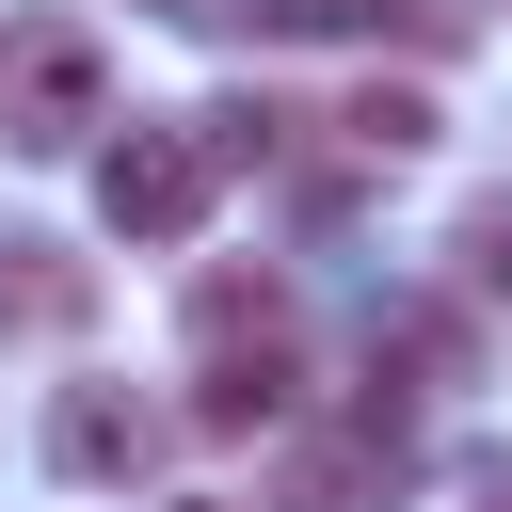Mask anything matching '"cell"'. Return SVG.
<instances>
[{"label": "cell", "mask_w": 512, "mask_h": 512, "mask_svg": "<svg viewBox=\"0 0 512 512\" xmlns=\"http://www.w3.org/2000/svg\"><path fill=\"white\" fill-rule=\"evenodd\" d=\"M48 464H64V480H144V464H160V416L112 400V384H64V400H48Z\"/></svg>", "instance_id": "cell-5"}, {"label": "cell", "mask_w": 512, "mask_h": 512, "mask_svg": "<svg viewBox=\"0 0 512 512\" xmlns=\"http://www.w3.org/2000/svg\"><path fill=\"white\" fill-rule=\"evenodd\" d=\"M336 128H352V160H416V144H432V96H416V80H368Z\"/></svg>", "instance_id": "cell-8"}, {"label": "cell", "mask_w": 512, "mask_h": 512, "mask_svg": "<svg viewBox=\"0 0 512 512\" xmlns=\"http://www.w3.org/2000/svg\"><path fill=\"white\" fill-rule=\"evenodd\" d=\"M288 416H304L288 336H224V352H208V384H192V432H208V448H240V432H288Z\"/></svg>", "instance_id": "cell-4"}, {"label": "cell", "mask_w": 512, "mask_h": 512, "mask_svg": "<svg viewBox=\"0 0 512 512\" xmlns=\"http://www.w3.org/2000/svg\"><path fill=\"white\" fill-rule=\"evenodd\" d=\"M208 192H224V144H208V128H128V144L96 160V224H112V240H192Z\"/></svg>", "instance_id": "cell-2"}, {"label": "cell", "mask_w": 512, "mask_h": 512, "mask_svg": "<svg viewBox=\"0 0 512 512\" xmlns=\"http://www.w3.org/2000/svg\"><path fill=\"white\" fill-rule=\"evenodd\" d=\"M400 496V400L368 384L336 432H288L272 448V512H384Z\"/></svg>", "instance_id": "cell-3"}, {"label": "cell", "mask_w": 512, "mask_h": 512, "mask_svg": "<svg viewBox=\"0 0 512 512\" xmlns=\"http://www.w3.org/2000/svg\"><path fill=\"white\" fill-rule=\"evenodd\" d=\"M272 32L336 48V32H416V48H464V0H256Z\"/></svg>", "instance_id": "cell-7"}, {"label": "cell", "mask_w": 512, "mask_h": 512, "mask_svg": "<svg viewBox=\"0 0 512 512\" xmlns=\"http://www.w3.org/2000/svg\"><path fill=\"white\" fill-rule=\"evenodd\" d=\"M96 320V272L64 240H0V336H80Z\"/></svg>", "instance_id": "cell-6"}, {"label": "cell", "mask_w": 512, "mask_h": 512, "mask_svg": "<svg viewBox=\"0 0 512 512\" xmlns=\"http://www.w3.org/2000/svg\"><path fill=\"white\" fill-rule=\"evenodd\" d=\"M80 128H112V64L80 16H16L0 32V160H64Z\"/></svg>", "instance_id": "cell-1"}, {"label": "cell", "mask_w": 512, "mask_h": 512, "mask_svg": "<svg viewBox=\"0 0 512 512\" xmlns=\"http://www.w3.org/2000/svg\"><path fill=\"white\" fill-rule=\"evenodd\" d=\"M192 336H208V352H224V336H288V288H272V272H208V288H192Z\"/></svg>", "instance_id": "cell-9"}, {"label": "cell", "mask_w": 512, "mask_h": 512, "mask_svg": "<svg viewBox=\"0 0 512 512\" xmlns=\"http://www.w3.org/2000/svg\"><path fill=\"white\" fill-rule=\"evenodd\" d=\"M160 16H224V0H160Z\"/></svg>", "instance_id": "cell-10"}, {"label": "cell", "mask_w": 512, "mask_h": 512, "mask_svg": "<svg viewBox=\"0 0 512 512\" xmlns=\"http://www.w3.org/2000/svg\"><path fill=\"white\" fill-rule=\"evenodd\" d=\"M176 512H224V496H176Z\"/></svg>", "instance_id": "cell-11"}]
</instances>
